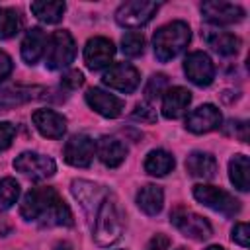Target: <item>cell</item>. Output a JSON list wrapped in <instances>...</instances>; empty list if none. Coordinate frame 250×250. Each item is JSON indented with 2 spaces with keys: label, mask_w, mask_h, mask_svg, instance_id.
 <instances>
[{
  "label": "cell",
  "mask_w": 250,
  "mask_h": 250,
  "mask_svg": "<svg viewBox=\"0 0 250 250\" xmlns=\"http://www.w3.org/2000/svg\"><path fill=\"white\" fill-rule=\"evenodd\" d=\"M221 123H223V115L213 104H203L186 117V129L195 135L215 131L221 127Z\"/></svg>",
  "instance_id": "14"
},
{
  "label": "cell",
  "mask_w": 250,
  "mask_h": 250,
  "mask_svg": "<svg viewBox=\"0 0 250 250\" xmlns=\"http://www.w3.org/2000/svg\"><path fill=\"white\" fill-rule=\"evenodd\" d=\"M23 21L18 10L12 8H0V39H10L16 33H20Z\"/></svg>",
  "instance_id": "28"
},
{
  "label": "cell",
  "mask_w": 250,
  "mask_h": 250,
  "mask_svg": "<svg viewBox=\"0 0 250 250\" xmlns=\"http://www.w3.org/2000/svg\"><path fill=\"white\" fill-rule=\"evenodd\" d=\"M170 223L188 238L193 240H207L213 234V229L209 221L193 211H188L184 207H178L170 213Z\"/></svg>",
  "instance_id": "7"
},
{
  "label": "cell",
  "mask_w": 250,
  "mask_h": 250,
  "mask_svg": "<svg viewBox=\"0 0 250 250\" xmlns=\"http://www.w3.org/2000/svg\"><path fill=\"white\" fill-rule=\"evenodd\" d=\"M176 250H184V248H176Z\"/></svg>",
  "instance_id": "42"
},
{
  "label": "cell",
  "mask_w": 250,
  "mask_h": 250,
  "mask_svg": "<svg viewBox=\"0 0 250 250\" xmlns=\"http://www.w3.org/2000/svg\"><path fill=\"white\" fill-rule=\"evenodd\" d=\"M47 35L41 27H31L23 41H21V59L27 62V64H35L43 55H45V49H47Z\"/></svg>",
  "instance_id": "22"
},
{
  "label": "cell",
  "mask_w": 250,
  "mask_h": 250,
  "mask_svg": "<svg viewBox=\"0 0 250 250\" xmlns=\"http://www.w3.org/2000/svg\"><path fill=\"white\" fill-rule=\"evenodd\" d=\"M193 197L201 205H205V207H209L215 213H221L225 217H234L240 213V201L217 186L197 184V186H193Z\"/></svg>",
  "instance_id": "4"
},
{
  "label": "cell",
  "mask_w": 250,
  "mask_h": 250,
  "mask_svg": "<svg viewBox=\"0 0 250 250\" xmlns=\"http://www.w3.org/2000/svg\"><path fill=\"white\" fill-rule=\"evenodd\" d=\"M230 238H232V242H236L238 246L248 248V244H250V229H248V223H236L234 229H232Z\"/></svg>",
  "instance_id": "34"
},
{
  "label": "cell",
  "mask_w": 250,
  "mask_h": 250,
  "mask_svg": "<svg viewBox=\"0 0 250 250\" xmlns=\"http://www.w3.org/2000/svg\"><path fill=\"white\" fill-rule=\"evenodd\" d=\"M74 55H76V43H74L72 35L66 29H59L47 41L45 64L51 70H59V68L68 66L74 61Z\"/></svg>",
  "instance_id": "5"
},
{
  "label": "cell",
  "mask_w": 250,
  "mask_h": 250,
  "mask_svg": "<svg viewBox=\"0 0 250 250\" xmlns=\"http://www.w3.org/2000/svg\"><path fill=\"white\" fill-rule=\"evenodd\" d=\"M96 152H98V158L107 168H117L127 156V146L119 139L105 135L96 143Z\"/></svg>",
  "instance_id": "20"
},
{
  "label": "cell",
  "mask_w": 250,
  "mask_h": 250,
  "mask_svg": "<svg viewBox=\"0 0 250 250\" xmlns=\"http://www.w3.org/2000/svg\"><path fill=\"white\" fill-rule=\"evenodd\" d=\"M94 152H96L94 139L84 135V133H78V135H72L66 141L62 156H64V162L70 164V166L88 168L92 164V160H94Z\"/></svg>",
  "instance_id": "11"
},
{
  "label": "cell",
  "mask_w": 250,
  "mask_h": 250,
  "mask_svg": "<svg viewBox=\"0 0 250 250\" xmlns=\"http://www.w3.org/2000/svg\"><path fill=\"white\" fill-rule=\"evenodd\" d=\"M205 250H225V248L223 246H207Z\"/></svg>",
  "instance_id": "41"
},
{
  "label": "cell",
  "mask_w": 250,
  "mask_h": 250,
  "mask_svg": "<svg viewBox=\"0 0 250 250\" xmlns=\"http://www.w3.org/2000/svg\"><path fill=\"white\" fill-rule=\"evenodd\" d=\"M20 215L41 227H72L74 219L55 188H33L23 195Z\"/></svg>",
  "instance_id": "1"
},
{
  "label": "cell",
  "mask_w": 250,
  "mask_h": 250,
  "mask_svg": "<svg viewBox=\"0 0 250 250\" xmlns=\"http://www.w3.org/2000/svg\"><path fill=\"white\" fill-rule=\"evenodd\" d=\"M203 39L215 53H219L223 57H232L240 49V39L229 31H205Z\"/></svg>",
  "instance_id": "24"
},
{
  "label": "cell",
  "mask_w": 250,
  "mask_h": 250,
  "mask_svg": "<svg viewBox=\"0 0 250 250\" xmlns=\"http://www.w3.org/2000/svg\"><path fill=\"white\" fill-rule=\"evenodd\" d=\"M14 137H16V125L10 121H2L0 123V152L10 148Z\"/></svg>",
  "instance_id": "33"
},
{
  "label": "cell",
  "mask_w": 250,
  "mask_h": 250,
  "mask_svg": "<svg viewBox=\"0 0 250 250\" xmlns=\"http://www.w3.org/2000/svg\"><path fill=\"white\" fill-rule=\"evenodd\" d=\"M8 232H10V225H6V223L0 221V236H6Z\"/></svg>",
  "instance_id": "40"
},
{
  "label": "cell",
  "mask_w": 250,
  "mask_h": 250,
  "mask_svg": "<svg viewBox=\"0 0 250 250\" xmlns=\"http://www.w3.org/2000/svg\"><path fill=\"white\" fill-rule=\"evenodd\" d=\"M35 129L47 139H61L66 133V117L53 109H35L31 113Z\"/></svg>",
  "instance_id": "17"
},
{
  "label": "cell",
  "mask_w": 250,
  "mask_h": 250,
  "mask_svg": "<svg viewBox=\"0 0 250 250\" xmlns=\"http://www.w3.org/2000/svg\"><path fill=\"white\" fill-rule=\"evenodd\" d=\"M166 86H168V78L164 74H152L145 86V98L150 102V100H156L158 96H162L166 92Z\"/></svg>",
  "instance_id": "31"
},
{
  "label": "cell",
  "mask_w": 250,
  "mask_h": 250,
  "mask_svg": "<svg viewBox=\"0 0 250 250\" xmlns=\"http://www.w3.org/2000/svg\"><path fill=\"white\" fill-rule=\"evenodd\" d=\"M121 51L125 57H139L145 51V37L139 31H127L121 37Z\"/></svg>",
  "instance_id": "30"
},
{
  "label": "cell",
  "mask_w": 250,
  "mask_h": 250,
  "mask_svg": "<svg viewBox=\"0 0 250 250\" xmlns=\"http://www.w3.org/2000/svg\"><path fill=\"white\" fill-rule=\"evenodd\" d=\"M189 104H191V92L189 90H186L182 86L168 88L162 96V115L166 119H178L188 111Z\"/></svg>",
  "instance_id": "19"
},
{
  "label": "cell",
  "mask_w": 250,
  "mask_h": 250,
  "mask_svg": "<svg viewBox=\"0 0 250 250\" xmlns=\"http://www.w3.org/2000/svg\"><path fill=\"white\" fill-rule=\"evenodd\" d=\"M189 39H191V29L182 20H176V21H170V23L158 27L152 37V47H154L156 59L160 62H168V61L176 59L188 47Z\"/></svg>",
  "instance_id": "3"
},
{
  "label": "cell",
  "mask_w": 250,
  "mask_h": 250,
  "mask_svg": "<svg viewBox=\"0 0 250 250\" xmlns=\"http://www.w3.org/2000/svg\"><path fill=\"white\" fill-rule=\"evenodd\" d=\"M121 234H123V215H121V209H119L115 197L109 193L102 201V205L92 221V236H94L96 244L109 246V244L117 242L121 238Z\"/></svg>",
  "instance_id": "2"
},
{
  "label": "cell",
  "mask_w": 250,
  "mask_h": 250,
  "mask_svg": "<svg viewBox=\"0 0 250 250\" xmlns=\"http://www.w3.org/2000/svg\"><path fill=\"white\" fill-rule=\"evenodd\" d=\"M176 166V160L174 156L168 152V150H162V148H154L146 154L145 158V172L150 174V176H166L168 172H172Z\"/></svg>",
  "instance_id": "25"
},
{
  "label": "cell",
  "mask_w": 250,
  "mask_h": 250,
  "mask_svg": "<svg viewBox=\"0 0 250 250\" xmlns=\"http://www.w3.org/2000/svg\"><path fill=\"white\" fill-rule=\"evenodd\" d=\"M12 68H14V62H12L10 55H6L4 51H0V82L12 74Z\"/></svg>",
  "instance_id": "37"
},
{
  "label": "cell",
  "mask_w": 250,
  "mask_h": 250,
  "mask_svg": "<svg viewBox=\"0 0 250 250\" xmlns=\"http://www.w3.org/2000/svg\"><path fill=\"white\" fill-rule=\"evenodd\" d=\"M70 191H72L74 199L80 203V207L84 209V213L88 215L90 223L94 221L102 201L109 195L107 188H104L100 184H94V182H88V180H72Z\"/></svg>",
  "instance_id": "8"
},
{
  "label": "cell",
  "mask_w": 250,
  "mask_h": 250,
  "mask_svg": "<svg viewBox=\"0 0 250 250\" xmlns=\"http://www.w3.org/2000/svg\"><path fill=\"white\" fill-rule=\"evenodd\" d=\"M86 104L96 111L100 113L102 117H107V119H115L121 115L125 104L121 98L109 94V92H104L100 88H90L86 92Z\"/></svg>",
  "instance_id": "16"
},
{
  "label": "cell",
  "mask_w": 250,
  "mask_h": 250,
  "mask_svg": "<svg viewBox=\"0 0 250 250\" xmlns=\"http://www.w3.org/2000/svg\"><path fill=\"white\" fill-rule=\"evenodd\" d=\"M186 170L189 176L193 178H201V180H211L217 174V160L213 154L209 152H201V150H193L188 154L186 158Z\"/></svg>",
  "instance_id": "21"
},
{
  "label": "cell",
  "mask_w": 250,
  "mask_h": 250,
  "mask_svg": "<svg viewBox=\"0 0 250 250\" xmlns=\"http://www.w3.org/2000/svg\"><path fill=\"white\" fill-rule=\"evenodd\" d=\"M160 4L158 2H146V0H131V2H125L117 8L115 12V21L123 27H129V29H137V27H143L146 25L154 14L158 12Z\"/></svg>",
  "instance_id": "6"
},
{
  "label": "cell",
  "mask_w": 250,
  "mask_h": 250,
  "mask_svg": "<svg viewBox=\"0 0 250 250\" xmlns=\"http://www.w3.org/2000/svg\"><path fill=\"white\" fill-rule=\"evenodd\" d=\"M227 133L229 135H234L236 139H240L242 143H246L248 141V123L246 121H229Z\"/></svg>",
  "instance_id": "35"
},
{
  "label": "cell",
  "mask_w": 250,
  "mask_h": 250,
  "mask_svg": "<svg viewBox=\"0 0 250 250\" xmlns=\"http://www.w3.org/2000/svg\"><path fill=\"white\" fill-rule=\"evenodd\" d=\"M53 250H72V246H70L66 240H62V242H57V244L53 246Z\"/></svg>",
  "instance_id": "39"
},
{
  "label": "cell",
  "mask_w": 250,
  "mask_h": 250,
  "mask_svg": "<svg viewBox=\"0 0 250 250\" xmlns=\"http://www.w3.org/2000/svg\"><path fill=\"white\" fill-rule=\"evenodd\" d=\"M20 197V184L14 178L0 180V211H8Z\"/></svg>",
  "instance_id": "29"
},
{
  "label": "cell",
  "mask_w": 250,
  "mask_h": 250,
  "mask_svg": "<svg viewBox=\"0 0 250 250\" xmlns=\"http://www.w3.org/2000/svg\"><path fill=\"white\" fill-rule=\"evenodd\" d=\"M115 45L107 37H92L84 47V62L90 70H102L111 62Z\"/></svg>",
  "instance_id": "15"
},
{
  "label": "cell",
  "mask_w": 250,
  "mask_h": 250,
  "mask_svg": "<svg viewBox=\"0 0 250 250\" xmlns=\"http://www.w3.org/2000/svg\"><path fill=\"white\" fill-rule=\"evenodd\" d=\"M168 244H170L168 236H164L162 232H158V234H154V236L150 238V242L146 244V250H166Z\"/></svg>",
  "instance_id": "38"
},
{
  "label": "cell",
  "mask_w": 250,
  "mask_h": 250,
  "mask_svg": "<svg viewBox=\"0 0 250 250\" xmlns=\"http://www.w3.org/2000/svg\"><path fill=\"white\" fill-rule=\"evenodd\" d=\"M14 168L18 172H21L23 176L39 182V180H47L57 172V164L51 156L39 154V152H31L25 150L20 156H16L14 160Z\"/></svg>",
  "instance_id": "9"
},
{
  "label": "cell",
  "mask_w": 250,
  "mask_h": 250,
  "mask_svg": "<svg viewBox=\"0 0 250 250\" xmlns=\"http://www.w3.org/2000/svg\"><path fill=\"white\" fill-rule=\"evenodd\" d=\"M201 14L203 20L213 25H232L244 18V10L230 2H203Z\"/></svg>",
  "instance_id": "13"
},
{
  "label": "cell",
  "mask_w": 250,
  "mask_h": 250,
  "mask_svg": "<svg viewBox=\"0 0 250 250\" xmlns=\"http://www.w3.org/2000/svg\"><path fill=\"white\" fill-rule=\"evenodd\" d=\"M66 88H70V90H74V88H78V86H82V82H84V74L80 72V70H68L66 74H62V80H61Z\"/></svg>",
  "instance_id": "36"
},
{
  "label": "cell",
  "mask_w": 250,
  "mask_h": 250,
  "mask_svg": "<svg viewBox=\"0 0 250 250\" xmlns=\"http://www.w3.org/2000/svg\"><path fill=\"white\" fill-rule=\"evenodd\" d=\"M229 178L240 191H248L250 188V162L246 154H234L229 162Z\"/></svg>",
  "instance_id": "26"
},
{
  "label": "cell",
  "mask_w": 250,
  "mask_h": 250,
  "mask_svg": "<svg viewBox=\"0 0 250 250\" xmlns=\"http://www.w3.org/2000/svg\"><path fill=\"white\" fill-rule=\"evenodd\" d=\"M131 117L135 121H141V123H154L156 121V111L152 109L150 104H137Z\"/></svg>",
  "instance_id": "32"
},
{
  "label": "cell",
  "mask_w": 250,
  "mask_h": 250,
  "mask_svg": "<svg viewBox=\"0 0 250 250\" xmlns=\"http://www.w3.org/2000/svg\"><path fill=\"white\" fill-rule=\"evenodd\" d=\"M184 72L188 76L189 82H193L195 86H209L215 78V64L209 59L207 53L203 51H193L186 57L184 61Z\"/></svg>",
  "instance_id": "12"
},
{
  "label": "cell",
  "mask_w": 250,
  "mask_h": 250,
  "mask_svg": "<svg viewBox=\"0 0 250 250\" xmlns=\"http://www.w3.org/2000/svg\"><path fill=\"white\" fill-rule=\"evenodd\" d=\"M102 82L117 92L131 94L141 84V72L131 62H115L104 72Z\"/></svg>",
  "instance_id": "10"
},
{
  "label": "cell",
  "mask_w": 250,
  "mask_h": 250,
  "mask_svg": "<svg viewBox=\"0 0 250 250\" xmlns=\"http://www.w3.org/2000/svg\"><path fill=\"white\" fill-rule=\"evenodd\" d=\"M31 14L43 23H59L66 10L64 2H31Z\"/></svg>",
  "instance_id": "27"
},
{
  "label": "cell",
  "mask_w": 250,
  "mask_h": 250,
  "mask_svg": "<svg viewBox=\"0 0 250 250\" xmlns=\"http://www.w3.org/2000/svg\"><path fill=\"white\" fill-rule=\"evenodd\" d=\"M137 205L148 217L158 215L162 211V205H164V191H162V188L154 186V184H148V186L141 188L137 191Z\"/></svg>",
  "instance_id": "23"
},
{
  "label": "cell",
  "mask_w": 250,
  "mask_h": 250,
  "mask_svg": "<svg viewBox=\"0 0 250 250\" xmlns=\"http://www.w3.org/2000/svg\"><path fill=\"white\" fill-rule=\"evenodd\" d=\"M45 88L43 86H6L0 88V111L2 109H12L16 105L27 104L31 100L45 98Z\"/></svg>",
  "instance_id": "18"
}]
</instances>
